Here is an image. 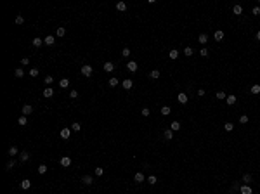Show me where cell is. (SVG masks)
I'll return each instance as SVG.
<instances>
[{
	"label": "cell",
	"mask_w": 260,
	"mask_h": 194,
	"mask_svg": "<svg viewBox=\"0 0 260 194\" xmlns=\"http://www.w3.org/2000/svg\"><path fill=\"white\" fill-rule=\"evenodd\" d=\"M59 87H61V88H68V87H70V80H68V78H62L61 82H59Z\"/></svg>",
	"instance_id": "obj_22"
},
{
	"label": "cell",
	"mask_w": 260,
	"mask_h": 194,
	"mask_svg": "<svg viewBox=\"0 0 260 194\" xmlns=\"http://www.w3.org/2000/svg\"><path fill=\"white\" fill-rule=\"evenodd\" d=\"M243 182H244V184H250V182H252V175H250V173H244L243 175Z\"/></svg>",
	"instance_id": "obj_37"
},
{
	"label": "cell",
	"mask_w": 260,
	"mask_h": 194,
	"mask_svg": "<svg viewBox=\"0 0 260 194\" xmlns=\"http://www.w3.org/2000/svg\"><path fill=\"white\" fill-rule=\"evenodd\" d=\"M140 113H142V116H149V109H148V107H144Z\"/></svg>",
	"instance_id": "obj_53"
},
{
	"label": "cell",
	"mask_w": 260,
	"mask_h": 194,
	"mask_svg": "<svg viewBox=\"0 0 260 194\" xmlns=\"http://www.w3.org/2000/svg\"><path fill=\"white\" fill-rule=\"evenodd\" d=\"M17 154V147L16 146H11V147H9V156H16Z\"/></svg>",
	"instance_id": "obj_30"
},
{
	"label": "cell",
	"mask_w": 260,
	"mask_h": 194,
	"mask_svg": "<svg viewBox=\"0 0 260 194\" xmlns=\"http://www.w3.org/2000/svg\"><path fill=\"white\" fill-rule=\"evenodd\" d=\"M239 192L241 194H252L253 191H252V187L248 186V184H244V186H241V189H239Z\"/></svg>",
	"instance_id": "obj_9"
},
{
	"label": "cell",
	"mask_w": 260,
	"mask_h": 194,
	"mask_svg": "<svg viewBox=\"0 0 260 194\" xmlns=\"http://www.w3.org/2000/svg\"><path fill=\"white\" fill-rule=\"evenodd\" d=\"M217 99H219V101H224V99H227L225 92H222V90H220V92H217Z\"/></svg>",
	"instance_id": "obj_36"
},
{
	"label": "cell",
	"mask_w": 260,
	"mask_h": 194,
	"mask_svg": "<svg viewBox=\"0 0 260 194\" xmlns=\"http://www.w3.org/2000/svg\"><path fill=\"white\" fill-rule=\"evenodd\" d=\"M252 12H253V16H258V14H260V7H253Z\"/></svg>",
	"instance_id": "obj_51"
},
{
	"label": "cell",
	"mask_w": 260,
	"mask_h": 194,
	"mask_svg": "<svg viewBox=\"0 0 260 194\" xmlns=\"http://www.w3.org/2000/svg\"><path fill=\"white\" fill-rule=\"evenodd\" d=\"M213 38H215V40H217V42L224 40V31H222V29H217V31H215V33H213Z\"/></svg>",
	"instance_id": "obj_11"
},
{
	"label": "cell",
	"mask_w": 260,
	"mask_h": 194,
	"mask_svg": "<svg viewBox=\"0 0 260 194\" xmlns=\"http://www.w3.org/2000/svg\"><path fill=\"white\" fill-rule=\"evenodd\" d=\"M170 130H172V132H179V130H180V123H179V121H172V123H170Z\"/></svg>",
	"instance_id": "obj_15"
},
{
	"label": "cell",
	"mask_w": 260,
	"mask_h": 194,
	"mask_svg": "<svg viewBox=\"0 0 260 194\" xmlns=\"http://www.w3.org/2000/svg\"><path fill=\"white\" fill-rule=\"evenodd\" d=\"M45 83H47V85H50V83H54V78L50 76V74H47V76H45Z\"/></svg>",
	"instance_id": "obj_44"
},
{
	"label": "cell",
	"mask_w": 260,
	"mask_h": 194,
	"mask_svg": "<svg viewBox=\"0 0 260 194\" xmlns=\"http://www.w3.org/2000/svg\"><path fill=\"white\" fill-rule=\"evenodd\" d=\"M116 11L125 12V11H127V4H125V2H118V4H116Z\"/></svg>",
	"instance_id": "obj_19"
},
{
	"label": "cell",
	"mask_w": 260,
	"mask_h": 194,
	"mask_svg": "<svg viewBox=\"0 0 260 194\" xmlns=\"http://www.w3.org/2000/svg\"><path fill=\"white\" fill-rule=\"evenodd\" d=\"M14 74H16L17 78H23V76H24V69H23V68H17V69L14 71Z\"/></svg>",
	"instance_id": "obj_26"
},
{
	"label": "cell",
	"mask_w": 260,
	"mask_h": 194,
	"mask_svg": "<svg viewBox=\"0 0 260 194\" xmlns=\"http://www.w3.org/2000/svg\"><path fill=\"white\" fill-rule=\"evenodd\" d=\"M198 42H199V43H203V45H205V43H207V42H208V37H207V35H205V33H201V35H199V37H198Z\"/></svg>",
	"instance_id": "obj_24"
},
{
	"label": "cell",
	"mask_w": 260,
	"mask_h": 194,
	"mask_svg": "<svg viewBox=\"0 0 260 194\" xmlns=\"http://www.w3.org/2000/svg\"><path fill=\"white\" fill-rule=\"evenodd\" d=\"M241 189V186L239 184H232V187H231V192H234V191H239Z\"/></svg>",
	"instance_id": "obj_48"
},
{
	"label": "cell",
	"mask_w": 260,
	"mask_h": 194,
	"mask_svg": "<svg viewBox=\"0 0 260 194\" xmlns=\"http://www.w3.org/2000/svg\"><path fill=\"white\" fill-rule=\"evenodd\" d=\"M236 101H238V97H236V95H227L225 102H227V106H234Z\"/></svg>",
	"instance_id": "obj_10"
},
{
	"label": "cell",
	"mask_w": 260,
	"mask_h": 194,
	"mask_svg": "<svg viewBox=\"0 0 260 194\" xmlns=\"http://www.w3.org/2000/svg\"><path fill=\"white\" fill-rule=\"evenodd\" d=\"M43 97H54V88L52 87H47L43 90Z\"/></svg>",
	"instance_id": "obj_18"
},
{
	"label": "cell",
	"mask_w": 260,
	"mask_h": 194,
	"mask_svg": "<svg viewBox=\"0 0 260 194\" xmlns=\"http://www.w3.org/2000/svg\"><path fill=\"white\" fill-rule=\"evenodd\" d=\"M239 121H241V123H248V116H246V115H243V116L239 118Z\"/></svg>",
	"instance_id": "obj_52"
},
{
	"label": "cell",
	"mask_w": 260,
	"mask_h": 194,
	"mask_svg": "<svg viewBox=\"0 0 260 194\" xmlns=\"http://www.w3.org/2000/svg\"><path fill=\"white\" fill-rule=\"evenodd\" d=\"M45 172H47V165H40V166H38V173H40V175H43Z\"/></svg>",
	"instance_id": "obj_39"
},
{
	"label": "cell",
	"mask_w": 260,
	"mask_h": 194,
	"mask_svg": "<svg viewBox=\"0 0 260 194\" xmlns=\"http://www.w3.org/2000/svg\"><path fill=\"white\" fill-rule=\"evenodd\" d=\"M257 40L260 42V31H258V33H257Z\"/></svg>",
	"instance_id": "obj_54"
},
{
	"label": "cell",
	"mask_w": 260,
	"mask_h": 194,
	"mask_svg": "<svg viewBox=\"0 0 260 194\" xmlns=\"http://www.w3.org/2000/svg\"><path fill=\"white\" fill-rule=\"evenodd\" d=\"M118 78H115V76H113V78H109V82H107V85H109V87H116V85H118Z\"/></svg>",
	"instance_id": "obj_28"
},
{
	"label": "cell",
	"mask_w": 260,
	"mask_h": 194,
	"mask_svg": "<svg viewBox=\"0 0 260 194\" xmlns=\"http://www.w3.org/2000/svg\"><path fill=\"white\" fill-rule=\"evenodd\" d=\"M121 87H123V88H127V90H130V88L134 87V82H132L130 78H125L123 82H121Z\"/></svg>",
	"instance_id": "obj_5"
},
{
	"label": "cell",
	"mask_w": 260,
	"mask_h": 194,
	"mask_svg": "<svg viewBox=\"0 0 260 194\" xmlns=\"http://www.w3.org/2000/svg\"><path fill=\"white\" fill-rule=\"evenodd\" d=\"M104 173V170H102V166H97V168H95V175H97V177H101V175Z\"/></svg>",
	"instance_id": "obj_43"
},
{
	"label": "cell",
	"mask_w": 260,
	"mask_h": 194,
	"mask_svg": "<svg viewBox=\"0 0 260 194\" xmlns=\"http://www.w3.org/2000/svg\"><path fill=\"white\" fill-rule=\"evenodd\" d=\"M59 135H61V139H64V141H68L71 135V128H62L61 132H59Z\"/></svg>",
	"instance_id": "obj_2"
},
{
	"label": "cell",
	"mask_w": 260,
	"mask_h": 194,
	"mask_svg": "<svg viewBox=\"0 0 260 194\" xmlns=\"http://www.w3.org/2000/svg\"><path fill=\"white\" fill-rule=\"evenodd\" d=\"M163 139H165V141H172V139H173V132L170 130V128L163 132Z\"/></svg>",
	"instance_id": "obj_13"
},
{
	"label": "cell",
	"mask_w": 260,
	"mask_h": 194,
	"mask_svg": "<svg viewBox=\"0 0 260 194\" xmlns=\"http://www.w3.org/2000/svg\"><path fill=\"white\" fill-rule=\"evenodd\" d=\"M19 160L23 161V163H24V161H28V160H30V153H26V151H23V153H21V156H19Z\"/></svg>",
	"instance_id": "obj_25"
},
{
	"label": "cell",
	"mask_w": 260,
	"mask_h": 194,
	"mask_svg": "<svg viewBox=\"0 0 260 194\" xmlns=\"http://www.w3.org/2000/svg\"><path fill=\"white\" fill-rule=\"evenodd\" d=\"M31 43H33V47H42L43 45V40H42V38H33V40H31Z\"/></svg>",
	"instance_id": "obj_20"
},
{
	"label": "cell",
	"mask_w": 260,
	"mask_h": 194,
	"mask_svg": "<svg viewBox=\"0 0 260 194\" xmlns=\"http://www.w3.org/2000/svg\"><path fill=\"white\" fill-rule=\"evenodd\" d=\"M21 189H30V187H31V182L28 180V178H24V180H21Z\"/></svg>",
	"instance_id": "obj_17"
},
{
	"label": "cell",
	"mask_w": 260,
	"mask_h": 194,
	"mask_svg": "<svg viewBox=\"0 0 260 194\" xmlns=\"http://www.w3.org/2000/svg\"><path fill=\"white\" fill-rule=\"evenodd\" d=\"M82 184H85V186H92V184H94V177H90V175H83L82 177Z\"/></svg>",
	"instance_id": "obj_4"
},
{
	"label": "cell",
	"mask_w": 260,
	"mask_h": 194,
	"mask_svg": "<svg viewBox=\"0 0 260 194\" xmlns=\"http://www.w3.org/2000/svg\"><path fill=\"white\" fill-rule=\"evenodd\" d=\"M224 128H225L227 132H231L232 128H234V125H232V123H225V125H224Z\"/></svg>",
	"instance_id": "obj_47"
},
{
	"label": "cell",
	"mask_w": 260,
	"mask_h": 194,
	"mask_svg": "<svg viewBox=\"0 0 260 194\" xmlns=\"http://www.w3.org/2000/svg\"><path fill=\"white\" fill-rule=\"evenodd\" d=\"M70 97H71V99H76V97H78V92H76V90H71L70 92Z\"/></svg>",
	"instance_id": "obj_50"
},
{
	"label": "cell",
	"mask_w": 260,
	"mask_h": 194,
	"mask_svg": "<svg viewBox=\"0 0 260 194\" xmlns=\"http://www.w3.org/2000/svg\"><path fill=\"white\" fill-rule=\"evenodd\" d=\"M14 166H16V161H12V160H11V161L7 163V165H5V170H7V172H11V170H12Z\"/></svg>",
	"instance_id": "obj_31"
},
{
	"label": "cell",
	"mask_w": 260,
	"mask_h": 194,
	"mask_svg": "<svg viewBox=\"0 0 260 194\" xmlns=\"http://www.w3.org/2000/svg\"><path fill=\"white\" fill-rule=\"evenodd\" d=\"M21 64H23V66H28L30 64V57H23L21 59Z\"/></svg>",
	"instance_id": "obj_46"
},
{
	"label": "cell",
	"mask_w": 260,
	"mask_h": 194,
	"mask_svg": "<svg viewBox=\"0 0 260 194\" xmlns=\"http://www.w3.org/2000/svg\"><path fill=\"white\" fill-rule=\"evenodd\" d=\"M250 92H252V94H255V95H258V94H260V85H253V87L250 88Z\"/></svg>",
	"instance_id": "obj_32"
},
{
	"label": "cell",
	"mask_w": 260,
	"mask_h": 194,
	"mask_svg": "<svg viewBox=\"0 0 260 194\" xmlns=\"http://www.w3.org/2000/svg\"><path fill=\"white\" fill-rule=\"evenodd\" d=\"M193 52H194V50L191 49V47H186V49H184V54H186V56H189V57L193 56Z\"/></svg>",
	"instance_id": "obj_42"
},
{
	"label": "cell",
	"mask_w": 260,
	"mask_h": 194,
	"mask_svg": "<svg viewBox=\"0 0 260 194\" xmlns=\"http://www.w3.org/2000/svg\"><path fill=\"white\" fill-rule=\"evenodd\" d=\"M31 113H33V107L30 106V104H26V106H23V115H24V116L31 115Z\"/></svg>",
	"instance_id": "obj_16"
},
{
	"label": "cell",
	"mask_w": 260,
	"mask_h": 194,
	"mask_svg": "<svg viewBox=\"0 0 260 194\" xmlns=\"http://www.w3.org/2000/svg\"><path fill=\"white\" fill-rule=\"evenodd\" d=\"M149 76H151V78H153V80L160 78V71H158V69H153V71H151V73H149Z\"/></svg>",
	"instance_id": "obj_34"
},
{
	"label": "cell",
	"mask_w": 260,
	"mask_h": 194,
	"mask_svg": "<svg viewBox=\"0 0 260 194\" xmlns=\"http://www.w3.org/2000/svg\"><path fill=\"white\" fill-rule=\"evenodd\" d=\"M134 180H135V184H140V182H144V173L137 172V173L134 175Z\"/></svg>",
	"instance_id": "obj_14"
},
{
	"label": "cell",
	"mask_w": 260,
	"mask_h": 194,
	"mask_svg": "<svg viewBox=\"0 0 260 194\" xmlns=\"http://www.w3.org/2000/svg\"><path fill=\"white\" fill-rule=\"evenodd\" d=\"M199 56H203V57H208V50H207V49H201V50H199Z\"/></svg>",
	"instance_id": "obj_49"
},
{
	"label": "cell",
	"mask_w": 260,
	"mask_h": 194,
	"mask_svg": "<svg viewBox=\"0 0 260 194\" xmlns=\"http://www.w3.org/2000/svg\"><path fill=\"white\" fill-rule=\"evenodd\" d=\"M148 182H149V184H151V186H154V184H156V182H158L156 175H149V177H148Z\"/></svg>",
	"instance_id": "obj_35"
},
{
	"label": "cell",
	"mask_w": 260,
	"mask_h": 194,
	"mask_svg": "<svg viewBox=\"0 0 260 194\" xmlns=\"http://www.w3.org/2000/svg\"><path fill=\"white\" fill-rule=\"evenodd\" d=\"M168 57H170V59H173V61H175V59H177V57H179V50H175V49H173V50H170V54H168Z\"/></svg>",
	"instance_id": "obj_27"
},
{
	"label": "cell",
	"mask_w": 260,
	"mask_h": 194,
	"mask_svg": "<svg viewBox=\"0 0 260 194\" xmlns=\"http://www.w3.org/2000/svg\"><path fill=\"white\" fill-rule=\"evenodd\" d=\"M128 56H130V49H128V47H125V49L121 50V57H128Z\"/></svg>",
	"instance_id": "obj_38"
},
{
	"label": "cell",
	"mask_w": 260,
	"mask_h": 194,
	"mask_svg": "<svg viewBox=\"0 0 260 194\" xmlns=\"http://www.w3.org/2000/svg\"><path fill=\"white\" fill-rule=\"evenodd\" d=\"M71 130L73 132H80V123H71Z\"/></svg>",
	"instance_id": "obj_41"
},
{
	"label": "cell",
	"mask_w": 260,
	"mask_h": 194,
	"mask_svg": "<svg viewBox=\"0 0 260 194\" xmlns=\"http://www.w3.org/2000/svg\"><path fill=\"white\" fill-rule=\"evenodd\" d=\"M17 123H19V125H23V127H26V125H28V120H26V116H24V115H23V116H19Z\"/></svg>",
	"instance_id": "obj_29"
},
{
	"label": "cell",
	"mask_w": 260,
	"mask_h": 194,
	"mask_svg": "<svg viewBox=\"0 0 260 194\" xmlns=\"http://www.w3.org/2000/svg\"><path fill=\"white\" fill-rule=\"evenodd\" d=\"M80 71H82V74H83V76H90V74H92V71H94V69H92V66H89V64H83V66H82V69H80Z\"/></svg>",
	"instance_id": "obj_1"
},
{
	"label": "cell",
	"mask_w": 260,
	"mask_h": 194,
	"mask_svg": "<svg viewBox=\"0 0 260 194\" xmlns=\"http://www.w3.org/2000/svg\"><path fill=\"white\" fill-rule=\"evenodd\" d=\"M232 12H234L236 16H241V14H243V7H241V5H234V7H232Z\"/></svg>",
	"instance_id": "obj_21"
},
{
	"label": "cell",
	"mask_w": 260,
	"mask_h": 194,
	"mask_svg": "<svg viewBox=\"0 0 260 194\" xmlns=\"http://www.w3.org/2000/svg\"><path fill=\"white\" fill-rule=\"evenodd\" d=\"M56 35H57V37H64V35H66V28H57L56 29Z\"/></svg>",
	"instance_id": "obj_33"
},
{
	"label": "cell",
	"mask_w": 260,
	"mask_h": 194,
	"mask_svg": "<svg viewBox=\"0 0 260 194\" xmlns=\"http://www.w3.org/2000/svg\"><path fill=\"white\" fill-rule=\"evenodd\" d=\"M104 71L106 73H111V71H115V62H111V61H107V62H104Z\"/></svg>",
	"instance_id": "obj_3"
},
{
	"label": "cell",
	"mask_w": 260,
	"mask_h": 194,
	"mask_svg": "<svg viewBox=\"0 0 260 194\" xmlns=\"http://www.w3.org/2000/svg\"><path fill=\"white\" fill-rule=\"evenodd\" d=\"M170 113H172V109H170V106H163V107H161V115H163V116H168Z\"/></svg>",
	"instance_id": "obj_23"
},
{
	"label": "cell",
	"mask_w": 260,
	"mask_h": 194,
	"mask_svg": "<svg viewBox=\"0 0 260 194\" xmlns=\"http://www.w3.org/2000/svg\"><path fill=\"white\" fill-rule=\"evenodd\" d=\"M127 68H128V71L135 73V71H137V62H135V61H128V62H127Z\"/></svg>",
	"instance_id": "obj_8"
},
{
	"label": "cell",
	"mask_w": 260,
	"mask_h": 194,
	"mask_svg": "<svg viewBox=\"0 0 260 194\" xmlns=\"http://www.w3.org/2000/svg\"><path fill=\"white\" fill-rule=\"evenodd\" d=\"M43 43H45V45H50V47H52L54 43H56V38H54L52 35H49V37H45V40H43Z\"/></svg>",
	"instance_id": "obj_12"
},
{
	"label": "cell",
	"mask_w": 260,
	"mask_h": 194,
	"mask_svg": "<svg viewBox=\"0 0 260 194\" xmlns=\"http://www.w3.org/2000/svg\"><path fill=\"white\" fill-rule=\"evenodd\" d=\"M177 101H179L180 104H186L187 101H189V97H187V95L184 94V92H179V95H177Z\"/></svg>",
	"instance_id": "obj_7"
},
{
	"label": "cell",
	"mask_w": 260,
	"mask_h": 194,
	"mask_svg": "<svg viewBox=\"0 0 260 194\" xmlns=\"http://www.w3.org/2000/svg\"><path fill=\"white\" fill-rule=\"evenodd\" d=\"M59 163H61V166H64V168H68V166L71 165V158H70V156H62Z\"/></svg>",
	"instance_id": "obj_6"
},
{
	"label": "cell",
	"mask_w": 260,
	"mask_h": 194,
	"mask_svg": "<svg viewBox=\"0 0 260 194\" xmlns=\"http://www.w3.org/2000/svg\"><path fill=\"white\" fill-rule=\"evenodd\" d=\"M23 23H24V17H23V16H17L16 17V24H23Z\"/></svg>",
	"instance_id": "obj_45"
},
{
	"label": "cell",
	"mask_w": 260,
	"mask_h": 194,
	"mask_svg": "<svg viewBox=\"0 0 260 194\" xmlns=\"http://www.w3.org/2000/svg\"><path fill=\"white\" fill-rule=\"evenodd\" d=\"M38 71H40L38 68H33V69H30V76H33V78H35V76H38Z\"/></svg>",
	"instance_id": "obj_40"
}]
</instances>
